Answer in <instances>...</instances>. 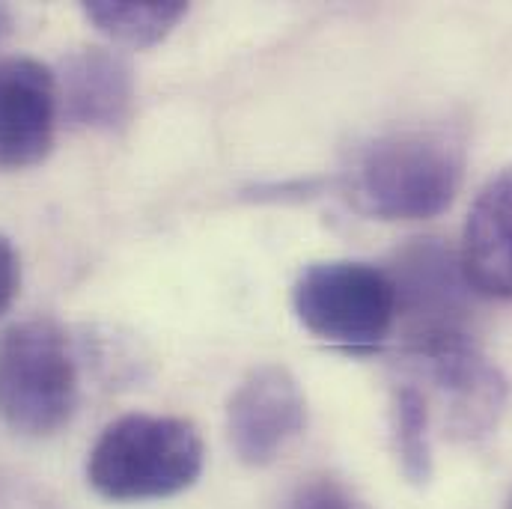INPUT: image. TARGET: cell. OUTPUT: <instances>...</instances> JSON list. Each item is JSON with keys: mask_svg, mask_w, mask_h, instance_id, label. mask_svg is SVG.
Segmentation results:
<instances>
[{"mask_svg": "<svg viewBox=\"0 0 512 509\" xmlns=\"http://www.w3.org/2000/svg\"><path fill=\"white\" fill-rule=\"evenodd\" d=\"M465 149L447 131L402 128L370 140L352 161L349 197L379 221H429L462 188Z\"/></svg>", "mask_w": 512, "mask_h": 509, "instance_id": "6da1fadb", "label": "cell"}, {"mask_svg": "<svg viewBox=\"0 0 512 509\" xmlns=\"http://www.w3.org/2000/svg\"><path fill=\"white\" fill-rule=\"evenodd\" d=\"M206 447L191 420L170 414H126L105 426L87 459V480L117 504L161 501L191 489Z\"/></svg>", "mask_w": 512, "mask_h": 509, "instance_id": "7a4b0ae2", "label": "cell"}, {"mask_svg": "<svg viewBox=\"0 0 512 509\" xmlns=\"http://www.w3.org/2000/svg\"><path fill=\"white\" fill-rule=\"evenodd\" d=\"M78 408V364L66 331L27 319L0 331V423L18 435L60 432Z\"/></svg>", "mask_w": 512, "mask_h": 509, "instance_id": "3957f363", "label": "cell"}, {"mask_svg": "<svg viewBox=\"0 0 512 509\" xmlns=\"http://www.w3.org/2000/svg\"><path fill=\"white\" fill-rule=\"evenodd\" d=\"M292 310L313 337L367 355L393 331L396 289L384 268L367 262H313L292 286Z\"/></svg>", "mask_w": 512, "mask_h": 509, "instance_id": "277c9868", "label": "cell"}, {"mask_svg": "<svg viewBox=\"0 0 512 509\" xmlns=\"http://www.w3.org/2000/svg\"><path fill=\"white\" fill-rule=\"evenodd\" d=\"M307 399L298 379L280 364L251 370L227 405V438L239 462L265 468L304 432Z\"/></svg>", "mask_w": 512, "mask_h": 509, "instance_id": "5b68a950", "label": "cell"}, {"mask_svg": "<svg viewBox=\"0 0 512 509\" xmlns=\"http://www.w3.org/2000/svg\"><path fill=\"white\" fill-rule=\"evenodd\" d=\"M405 361L447 399L450 423L465 432H486L507 399L501 373L480 355L468 334H435L408 340Z\"/></svg>", "mask_w": 512, "mask_h": 509, "instance_id": "8992f818", "label": "cell"}, {"mask_svg": "<svg viewBox=\"0 0 512 509\" xmlns=\"http://www.w3.org/2000/svg\"><path fill=\"white\" fill-rule=\"evenodd\" d=\"M57 75L36 57L0 60V170H27L48 158L57 137Z\"/></svg>", "mask_w": 512, "mask_h": 509, "instance_id": "52a82bcc", "label": "cell"}, {"mask_svg": "<svg viewBox=\"0 0 512 509\" xmlns=\"http://www.w3.org/2000/svg\"><path fill=\"white\" fill-rule=\"evenodd\" d=\"M396 289V319L408 316L411 337L465 334V283L459 259L435 239H420L399 251L396 265L387 271Z\"/></svg>", "mask_w": 512, "mask_h": 509, "instance_id": "ba28073f", "label": "cell"}, {"mask_svg": "<svg viewBox=\"0 0 512 509\" xmlns=\"http://www.w3.org/2000/svg\"><path fill=\"white\" fill-rule=\"evenodd\" d=\"M57 75L60 117L72 128L120 131L134 111V75L111 48H78L63 57Z\"/></svg>", "mask_w": 512, "mask_h": 509, "instance_id": "9c48e42d", "label": "cell"}, {"mask_svg": "<svg viewBox=\"0 0 512 509\" xmlns=\"http://www.w3.org/2000/svg\"><path fill=\"white\" fill-rule=\"evenodd\" d=\"M459 265L477 295L512 298V167L477 194Z\"/></svg>", "mask_w": 512, "mask_h": 509, "instance_id": "30bf717a", "label": "cell"}, {"mask_svg": "<svg viewBox=\"0 0 512 509\" xmlns=\"http://www.w3.org/2000/svg\"><path fill=\"white\" fill-rule=\"evenodd\" d=\"M87 21L105 33L108 39L128 48H152L164 42L176 24L188 15V3L182 0H93L84 3Z\"/></svg>", "mask_w": 512, "mask_h": 509, "instance_id": "8fae6325", "label": "cell"}, {"mask_svg": "<svg viewBox=\"0 0 512 509\" xmlns=\"http://www.w3.org/2000/svg\"><path fill=\"white\" fill-rule=\"evenodd\" d=\"M429 399L417 384H396L390 393V444L402 477L414 486L432 480Z\"/></svg>", "mask_w": 512, "mask_h": 509, "instance_id": "7c38bea8", "label": "cell"}, {"mask_svg": "<svg viewBox=\"0 0 512 509\" xmlns=\"http://www.w3.org/2000/svg\"><path fill=\"white\" fill-rule=\"evenodd\" d=\"M289 509H370L337 480H316L292 501Z\"/></svg>", "mask_w": 512, "mask_h": 509, "instance_id": "4fadbf2b", "label": "cell"}, {"mask_svg": "<svg viewBox=\"0 0 512 509\" xmlns=\"http://www.w3.org/2000/svg\"><path fill=\"white\" fill-rule=\"evenodd\" d=\"M21 286V262L9 239L0 236V316L12 307Z\"/></svg>", "mask_w": 512, "mask_h": 509, "instance_id": "5bb4252c", "label": "cell"}, {"mask_svg": "<svg viewBox=\"0 0 512 509\" xmlns=\"http://www.w3.org/2000/svg\"><path fill=\"white\" fill-rule=\"evenodd\" d=\"M6 33H9V12L0 6V42L6 39Z\"/></svg>", "mask_w": 512, "mask_h": 509, "instance_id": "9a60e30c", "label": "cell"}, {"mask_svg": "<svg viewBox=\"0 0 512 509\" xmlns=\"http://www.w3.org/2000/svg\"><path fill=\"white\" fill-rule=\"evenodd\" d=\"M507 509H512V501H510V504H507Z\"/></svg>", "mask_w": 512, "mask_h": 509, "instance_id": "2e32d148", "label": "cell"}]
</instances>
